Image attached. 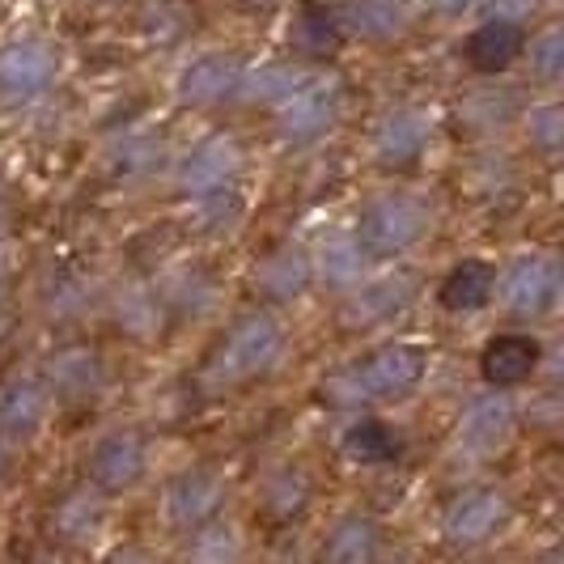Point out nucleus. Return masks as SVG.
Segmentation results:
<instances>
[{
	"label": "nucleus",
	"instance_id": "18",
	"mask_svg": "<svg viewBox=\"0 0 564 564\" xmlns=\"http://www.w3.org/2000/svg\"><path fill=\"white\" fill-rule=\"evenodd\" d=\"M314 281V259L302 247H276L259 268H254V289L272 302H293L302 297Z\"/></svg>",
	"mask_w": 564,
	"mask_h": 564
},
{
	"label": "nucleus",
	"instance_id": "39",
	"mask_svg": "<svg viewBox=\"0 0 564 564\" xmlns=\"http://www.w3.org/2000/svg\"><path fill=\"white\" fill-rule=\"evenodd\" d=\"M4 463H9V458H4V442H0V476H4Z\"/></svg>",
	"mask_w": 564,
	"mask_h": 564
},
{
	"label": "nucleus",
	"instance_id": "26",
	"mask_svg": "<svg viewBox=\"0 0 564 564\" xmlns=\"http://www.w3.org/2000/svg\"><path fill=\"white\" fill-rule=\"evenodd\" d=\"M102 518H107V506H102V497L98 492H68L56 509V531L64 539H94L102 531Z\"/></svg>",
	"mask_w": 564,
	"mask_h": 564
},
{
	"label": "nucleus",
	"instance_id": "28",
	"mask_svg": "<svg viewBox=\"0 0 564 564\" xmlns=\"http://www.w3.org/2000/svg\"><path fill=\"white\" fill-rule=\"evenodd\" d=\"M187 556L192 561H204V564H229L242 556V535L226 527V522H199L196 527V539H192V547H187Z\"/></svg>",
	"mask_w": 564,
	"mask_h": 564
},
{
	"label": "nucleus",
	"instance_id": "23",
	"mask_svg": "<svg viewBox=\"0 0 564 564\" xmlns=\"http://www.w3.org/2000/svg\"><path fill=\"white\" fill-rule=\"evenodd\" d=\"M339 22L336 13L327 9V4H318V0H306L302 9H297V22H293V47L302 52V56H332L339 47Z\"/></svg>",
	"mask_w": 564,
	"mask_h": 564
},
{
	"label": "nucleus",
	"instance_id": "13",
	"mask_svg": "<svg viewBox=\"0 0 564 564\" xmlns=\"http://www.w3.org/2000/svg\"><path fill=\"white\" fill-rule=\"evenodd\" d=\"M47 387L59 399H94L107 387V366L89 344H68L47 361Z\"/></svg>",
	"mask_w": 564,
	"mask_h": 564
},
{
	"label": "nucleus",
	"instance_id": "20",
	"mask_svg": "<svg viewBox=\"0 0 564 564\" xmlns=\"http://www.w3.org/2000/svg\"><path fill=\"white\" fill-rule=\"evenodd\" d=\"M492 284H497V268L484 263V259H467L442 281V306L451 314L480 311L492 302Z\"/></svg>",
	"mask_w": 564,
	"mask_h": 564
},
{
	"label": "nucleus",
	"instance_id": "35",
	"mask_svg": "<svg viewBox=\"0 0 564 564\" xmlns=\"http://www.w3.org/2000/svg\"><path fill=\"white\" fill-rule=\"evenodd\" d=\"M85 284L82 281H73V276H59L52 289H47V311H56V314H77L85 306V293H82Z\"/></svg>",
	"mask_w": 564,
	"mask_h": 564
},
{
	"label": "nucleus",
	"instance_id": "7",
	"mask_svg": "<svg viewBox=\"0 0 564 564\" xmlns=\"http://www.w3.org/2000/svg\"><path fill=\"white\" fill-rule=\"evenodd\" d=\"M242 174V144L234 137H208L199 141L183 166H178V187L187 196H204V192H221L234 187V178Z\"/></svg>",
	"mask_w": 564,
	"mask_h": 564
},
{
	"label": "nucleus",
	"instance_id": "21",
	"mask_svg": "<svg viewBox=\"0 0 564 564\" xmlns=\"http://www.w3.org/2000/svg\"><path fill=\"white\" fill-rule=\"evenodd\" d=\"M344 22L361 39L387 43V39H399L408 30V0H348Z\"/></svg>",
	"mask_w": 564,
	"mask_h": 564
},
{
	"label": "nucleus",
	"instance_id": "40",
	"mask_svg": "<svg viewBox=\"0 0 564 564\" xmlns=\"http://www.w3.org/2000/svg\"><path fill=\"white\" fill-rule=\"evenodd\" d=\"M247 4H268V0H247Z\"/></svg>",
	"mask_w": 564,
	"mask_h": 564
},
{
	"label": "nucleus",
	"instance_id": "37",
	"mask_svg": "<svg viewBox=\"0 0 564 564\" xmlns=\"http://www.w3.org/2000/svg\"><path fill=\"white\" fill-rule=\"evenodd\" d=\"M433 4H437V13H446V18H463L476 0H433Z\"/></svg>",
	"mask_w": 564,
	"mask_h": 564
},
{
	"label": "nucleus",
	"instance_id": "34",
	"mask_svg": "<svg viewBox=\"0 0 564 564\" xmlns=\"http://www.w3.org/2000/svg\"><path fill=\"white\" fill-rule=\"evenodd\" d=\"M183 22H187V18H183L174 4H166V0L144 9V30H149L158 43H170V39H178V34H183Z\"/></svg>",
	"mask_w": 564,
	"mask_h": 564
},
{
	"label": "nucleus",
	"instance_id": "30",
	"mask_svg": "<svg viewBox=\"0 0 564 564\" xmlns=\"http://www.w3.org/2000/svg\"><path fill=\"white\" fill-rule=\"evenodd\" d=\"M527 137H531V144L543 149V153H556L561 141H564V111L561 107H556V102L531 107V115H527Z\"/></svg>",
	"mask_w": 564,
	"mask_h": 564
},
{
	"label": "nucleus",
	"instance_id": "9",
	"mask_svg": "<svg viewBox=\"0 0 564 564\" xmlns=\"http://www.w3.org/2000/svg\"><path fill=\"white\" fill-rule=\"evenodd\" d=\"M429 115L416 107H395L391 115H382L378 132H373V158L382 170H408L421 162L424 144H429Z\"/></svg>",
	"mask_w": 564,
	"mask_h": 564
},
{
	"label": "nucleus",
	"instance_id": "16",
	"mask_svg": "<svg viewBox=\"0 0 564 564\" xmlns=\"http://www.w3.org/2000/svg\"><path fill=\"white\" fill-rule=\"evenodd\" d=\"M539 366V339L535 336H497L484 344L480 352V373L488 387L506 391L527 382Z\"/></svg>",
	"mask_w": 564,
	"mask_h": 564
},
{
	"label": "nucleus",
	"instance_id": "32",
	"mask_svg": "<svg viewBox=\"0 0 564 564\" xmlns=\"http://www.w3.org/2000/svg\"><path fill=\"white\" fill-rule=\"evenodd\" d=\"M306 497H311V484L302 476H293V471H284L281 480L268 488V509L281 513V518H293V513L306 509Z\"/></svg>",
	"mask_w": 564,
	"mask_h": 564
},
{
	"label": "nucleus",
	"instance_id": "27",
	"mask_svg": "<svg viewBox=\"0 0 564 564\" xmlns=\"http://www.w3.org/2000/svg\"><path fill=\"white\" fill-rule=\"evenodd\" d=\"M115 318H119V327L132 332V336H141V339L153 336V332L162 327V293H153V289H128V293H119Z\"/></svg>",
	"mask_w": 564,
	"mask_h": 564
},
{
	"label": "nucleus",
	"instance_id": "12",
	"mask_svg": "<svg viewBox=\"0 0 564 564\" xmlns=\"http://www.w3.org/2000/svg\"><path fill=\"white\" fill-rule=\"evenodd\" d=\"M144 463L149 454L137 433H111L89 454V476L102 492H123L144 476Z\"/></svg>",
	"mask_w": 564,
	"mask_h": 564
},
{
	"label": "nucleus",
	"instance_id": "14",
	"mask_svg": "<svg viewBox=\"0 0 564 564\" xmlns=\"http://www.w3.org/2000/svg\"><path fill=\"white\" fill-rule=\"evenodd\" d=\"M242 82V68L238 59L226 56V52H208V56L192 59L183 73H178V102L187 107H213L229 98Z\"/></svg>",
	"mask_w": 564,
	"mask_h": 564
},
{
	"label": "nucleus",
	"instance_id": "15",
	"mask_svg": "<svg viewBox=\"0 0 564 564\" xmlns=\"http://www.w3.org/2000/svg\"><path fill=\"white\" fill-rule=\"evenodd\" d=\"M421 281L412 272H391V276H378L369 284H352V302H348V318L357 323H387L412 306Z\"/></svg>",
	"mask_w": 564,
	"mask_h": 564
},
{
	"label": "nucleus",
	"instance_id": "2",
	"mask_svg": "<svg viewBox=\"0 0 564 564\" xmlns=\"http://www.w3.org/2000/svg\"><path fill=\"white\" fill-rule=\"evenodd\" d=\"M281 352H284V336H281V327H276V318L251 314V318H242V323L217 344V352L208 357V366H204V387H213V391L242 387V382H251V378H259V373H268V369L276 366Z\"/></svg>",
	"mask_w": 564,
	"mask_h": 564
},
{
	"label": "nucleus",
	"instance_id": "22",
	"mask_svg": "<svg viewBox=\"0 0 564 564\" xmlns=\"http://www.w3.org/2000/svg\"><path fill=\"white\" fill-rule=\"evenodd\" d=\"M344 451L361 467H382V463H395L399 454H403V437L387 421L366 416V421H357L344 433Z\"/></svg>",
	"mask_w": 564,
	"mask_h": 564
},
{
	"label": "nucleus",
	"instance_id": "36",
	"mask_svg": "<svg viewBox=\"0 0 564 564\" xmlns=\"http://www.w3.org/2000/svg\"><path fill=\"white\" fill-rule=\"evenodd\" d=\"M539 9V0H492V18H506V22H522Z\"/></svg>",
	"mask_w": 564,
	"mask_h": 564
},
{
	"label": "nucleus",
	"instance_id": "25",
	"mask_svg": "<svg viewBox=\"0 0 564 564\" xmlns=\"http://www.w3.org/2000/svg\"><path fill=\"white\" fill-rule=\"evenodd\" d=\"M314 272L332 289H352V284H361V272H366V251L357 247V238H332V242H323Z\"/></svg>",
	"mask_w": 564,
	"mask_h": 564
},
{
	"label": "nucleus",
	"instance_id": "3",
	"mask_svg": "<svg viewBox=\"0 0 564 564\" xmlns=\"http://www.w3.org/2000/svg\"><path fill=\"white\" fill-rule=\"evenodd\" d=\"M429 229V208L412 196H378L357 217V247L366 259H399Z\"/></svg>",
	"mask_w": 564,
	"mask_h": 564
},
{
	"label": "nucleus",
	"instance_id": "5",
	"mask_svg": "<svg viewBox=\"0 0 564 564\" xmlns=\"http://www.w3.org/2000/svg\"><path fill=\"white\" fill-rule=\"evenodd\" d=\"M492 293L501 297L513 318H539L556 306L561 297V268L547 254H518L506 272L497 276Z\"/></svg>",
	"mask_w": 564,
	"mask_h": 564
},
{
	"label": "nucleus",
	"instance_id": "8",
	"mask_svg": "<svg viewBox=\"0 0 564 564\" xmlns=\"http://www.w3.org/2000/svg\"><path fill=\"white\" fill-rule=\"evenodd\" d=\"M509 522V501L497 488H480V492H463L446 518H442V531L454 547H476L484 539H492Z\"/></svg>",
	"mask_w": 564,
	"mask_h": 564
},
{
	"label": "nucleus",
	"instance_id": "29",
	"mask_svg": "<svg viewBox=\"0 0 564 564\" xmlns=\"http://www.w3.org/2000/svg\"><path fill=\"white\" fill-rule=\"evenodd\" d=\"M302 73L297 68H289V64H268V68H259L254 77H247V82H238V89H242V98L247 102H281L284 94L293 89V82H297Z\"/></svg>",
	"mask_w": 564,
	"mask_h": 564
},
{
	"label": "nucleus",
	"instance_id": "4",
	"mask_svg": "<svg viewBox=\"0 0 564 564\" xmlns=\"http://www.w3.org/2000/svg\"><path fill=\"white\" fill-rule=\"evenodd\" d=\"M276 119H281V137L293 144L318 141L332 123L339 119V82L336 77H297L293 89L276 102Z\"/></svg>",
	"mask_w": 564,
	"mask_h": 564
},
{
	"label": "nucleus",
	"instance_id": "38",
	"mask_svg": "<svg viewBox=\"0 0 564 564\" xmlns=\"http://www.w3.org/2000/svg\"><path fill=\"white\" fill-rule=\"evenodd\" d=\"M4 284H9V263H4V254H0V293H4Z\"/></svg>",
	"mask_w": 564,
	"mask_h": 564
},
{
	"label": "nucleus",
	"instance_id": "1",
	"mask_svg": "<svg viewBox=\"0 0 564 564\" xmlns=\"http://www.w3.org/2000/svg\"><path fill=\"white\" fill-rule=\"evenodd\" d=\"M424 361H429V352H424L421 344H403V339L399 344H382V348L369 352L366 361L332 373L323 382V395L339 403V408L373 403V399H403L421 387Z\"/></svg>",
	"mask_w": 564,
	"mask_h": 564
},
{
	"label": "nucleus",
	"instance_id": "33",
	"mask_svg": "<svg viewBox=\"0 0 564 564\" xmlns=\"http://www.w3.org/2000/svg\"><path fill=\"white\" fill-rule=\"evenodd\" d=\"M467 123H476V128H501L509 115H513V102L509 98H497V94H484V98H471L467 107Z\"/></svg>",
	"mask_w": 564,
	"mask_h": 564
},
{
	"label": "nucleus",
	"instance_id": "11",
	"mask_svg": "<svg viewBox=\"0 0 564 564\" xmlns=\"http://www.w3.org/2000/svg\"><path fill=\"white\" fill-rule=\"evenodd\" d=\"M226 497V484L213 471H183L178 480L166 488V522L178 531H196L199 522H208Z\"/></svg>",
	"mask_w": 564,
	"mask_h": 564
},
{
	"label": "nucleus",
	"instance_id": "31",
	"mask_svg": "<svg viewBox=\"0 0 564 564\" xmlns=\"http://www.w3.org/2000/svg\"><path fill=\"white\" fill-rule=\"evenodd\" d=\"M531 68H535L539 82H556L564 73V34L556 26H547L531 39Z\"/></svg>",
	"mask_w": 564,
	"mask_h": 564
},
{
	"label": "nucleus",
	"instance_id": "17",
	"mask_svg": "<svg viewBox=\"0 0 564 564\" xmlns=\"http://www.w3.org/2000/svg\"><path fill=\"white\" fill-rule=\"evenodd\" d=\"M522 52H527V34H522L518 22H506V18H488L467 39V64L476 73H488V77L506 73Z\"/></svg>",
	"mask_w": 564,
	"mask_h": 564
},
{
	"label": "nucleus",
	"instance_id": "10",
	"mask_svg": "<svg viewBox=\"0 0 564 564\" xmlns=\"http://www.w3.org/2000/svg\"><path fill=\"white\" fill-rule=\"evenodd\" d=\"M513 429H518L513 403L492 387V395H480L467 403V412L458 421V442L471 454H497L509 446Z\"/></svg>",
	"mask_w": 564,
	"mask_h": 564
},
{
	"label": "nucleus",
	"instance_id": "19",
	"mask_svg": "<svg viewBox=\"0 0 564 564\" xmlns=\"http://www.w3.org/2000/svg\"><path fill=\"white\" fill-rule=\"evenodd\" d=\"M47 412H52V391H47L43 382H34V378L13 382V387L0 395V437L26 442V437H34V433L43 429Z\"/></svg>",
	"mask_w": 564,
	"mask_h": 564
},
{
	"label": "nucleus",
	"instance_id": "24",
	"mask_svg": "<svg viewBox=\"0 0 564 564\" xmlns=\"http://www.w3.org/2000/svg\"><path fill=\"white\" fill-rule=\"evenodd\" d=\"M378 556V527L361 518V513H352V518H344L336 531L327 535L323 543V561H336V564H366Z\"/></svg>",
	"mask_w": 564,
	"mask_h": 564
},
{
	"label": "nucleus",
	"instance_id": "6",
	"mask_svg": "<svg viewBox=\"0 0 564 564\" xmlns=\"http://www.w3.org/2000/svg\"><path fill=\"white\" fill-rule=\"evenodd\" d=\"M56 82V56L39 39H18L0 47V94L13 102H30Z\"/></svg>",
	"mask_w": 564,
	"mask_h": 564
}]
</instances>
